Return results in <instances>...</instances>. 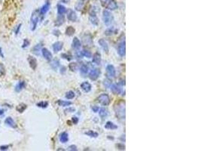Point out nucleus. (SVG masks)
Listing matches in <instances>:
<instances>
[{
	"mask_svg": "<svg viewBox=\"0 0 201 151\" xmlns=\"http://www.w3.org/2000/svg\"><path fill=\"white\" fill-rule=\"evenodd\" d=\"M114 110L115 115L118 117V119H125V102L121 101L115 103L114 106Z\"/></svg>",
	"mask_w": 201,
	"mask_h": 151,
	"instance_id": "nucleus-1",
	"label": "nucleus"
},
{
	"mask_svg": "<svg viewBox=\"0 0 201 151\" xmlns=\"http://www.w3.org/2000/svg\"><path fill=\"white\" fill-rule=\"evenodd\" d=\"M39 9H36V10L33 11L32 15H31V17H30V23H31V30L32 31H35L36 27H37V24L39 23Z\"/></svg>",
	"mask_w": 201,
	"mask_h": 151,
	"instance_id": "nucleus-2",
	"label": "nucleus"
},
{
	"mask_svg": "<svg viewBox=\"0 0 201 151\" xmlns=\"http://www.w3.org/2000/svg\"><path fill=\"white\" fill-rule=\"evenodd\" d=\"M97 11H98L97 8L93 6L90 10V13H89V20H90V23L94 26H97L99 23V19L97 15Z\"/></svg>",
	"mask_w": 201,
	"mask_h": 151,
	"instance_id": "nucleus-3",
	"label": "nucleus"
},
{
	"mask_svg": "<svg viewBox=\"0 0 201 151\" xmlns=\"http://www.w3.org/2000/svg\"><path fill=\"white\" fill-rule=\"evenodd\" d=\"M103 20L106 26H110L114 21L113 15L107 9H104L103 11Z\"/></svg>",
	"mask_w": 201,
	"mask_h": 151,
	"instance_id": "nucleus-4",
	"label": "nucleus"
},
{
	"mask_svg": "<svg viewBox=\"0 0 201 151\" xmlns=\"http://www.w3.org/2000/svg\"><path fill=\"white\" fill-rule=\"evenodd\" d=\"M97 101L103 106H108L110 103V97L107 94H101L97 97Z\"/></svg>",
	"mask_w": 201,
	"mask_h": 151,
	"instance_id": "nucleus-5",
	"label": "nucleus"
},
{
	"mask_svg": "<svg viewBox=\"0 0 201 151\" xmlns=\"http://www.w3.org/2000/svg\"><path fill=\"white\" fill-rule=\"evenodd\" d=\"M50 8H51V2L49 0H47L46 2L43 5L41 8L39 9V15L41 17V19L46 15L47 12L49 11Z\"/></svg>",
	"mask_w": 201,
	"mask_h": 151,
	"instance_id": "nucleus-6",
	"label": "nucleus"
},
{
	"mask_svg": "<svg viewBox=\"0 0 201 151\" xmlns=\"http://www.w3.org/2000/svg\"><path fill=\"white\" fill-rule=\"evenodd\" d=\"M118 54L121 57H124L126 54V42L125 40L121 42L118 45Z\"/></svg>",
	"mask_w": 201,
	"mask_h": 151,
	"instance_id": "nucleus-7",
	"label": "nucleus"
},
{
	"mask_svg": "<svg viewBox=\"0 0 201 151\" xmlns=\"http://www.w3.org/2000/svg\"><path fill=\"white\" fill-rule=\"evenodd\" d=\"M67 19L71 22H75L78 20V16L74 10L70 8L69 11H67Z\"/></svg>",
	"mask_w": 201,
	"mask_h": 151,
	"instance_id": "nucleus-8",
	"label": "nucleus"
},
{
	"mask_svg": "<svg viewBox=\"0 0 201 151\" xmlns=\"http://www.w3.org/2000/svg\"><path fill=\"white\" fill-rule=\"evenodd\" d=\"M100 73H101V72H100V70L97 68H95V69H93L91 71H90L89 73V78L93 80V81H95V80H97L99 76V75Z\"/></svg>",
	"mask_w": 201,
	"mask_h": 151,
	"instance_id": "nucleus-9",
	"label": "nucleus"
},
{
	"mask_svg": "<svg viewBox=\"0 0 201 151\" xmlns=\"http://www.w3.org/2000/svg\"><path fill=\"white\" fill-rule=\"evenodd\" d=\"M106 73L107 76L108 77H111V78H114L115 77V75H116V70L115 68L113 65L112 64H108L107 65L106 67Z\"/></svg>",
	"mask_w": 201,
	"mask_h": 151,
	"instance_id": "nucleus-10",
	"label": "nucleus"
},
{
	"mask_svg": "<svg viewBox=\"0 0 201 151\" xmlns=\"http://www.w3.org/2000/svg\"><path fill=\"white\" fill-rule=\"evenodd\" d=\"M41 54H42L43 57H44V58L48 61H51L52 60V58H53V55H52L51 52L46 48L41 49Z\"/></svg>",
	"mask_w": 201,
	"mask_h": 151,
	"instance_id": "nucleus-11",
	"label": "nucleus"
},
{
	"mask_svg": "<svg viewBox=\"0 0 201 151\" xmlns=\"http://www.w3.org/2000/svg\"><path fill=\"white\" fill-rule=\"evenodd\" d=\"M28 62H29V64H30V67L33 70H35L36 68H37V60L36 58H34V57H32V56H29L28 57Z\"/></svg>",
	"mask_w": 201,
	"mask_h": 151,
	"instance_id": "nucleus-12",
	"label": "nucleus"
},
{
	"mask_svg": "<svg viewBox=\"0 0 201 151\" xmlns=\"http://www.w3.org/2000/svg\"><path fill=\"white\" fill-rule=\"evenodd\" d=\"M98 43L99 45L101 46V48L103 49V50L105 51L106 53H108V51H109V47H108V45L107 43V42L103 39H100L99 41H98Z\"/></svg>",
	"mask_w": 201,
	"mask_h": 151,
	"instance_id": "nucleus-13",
	"label": "nucleus"
},
{
	"mask_svg": "<svg viewBox=\"0 0 201 151\" xmlns=\"http://www.w3.org/2000/svg\"><path fill=\"white\" fill-rule=\"evenodd\" d=\"M106 8L108 10L114 11L118 8V4L115 0H110V1L106 5Z\"/></svg>",
	"mask_w": 201,
	"mask_h": 151,
	"instance_id": "nucleus-14",
	"label": "nucleus"
},
{
	"mask_svg": "<svg viewBox=\"0 0 201 151\" xmlns=\"http://www.w3.org/2000/svg\"><path fill=\"white\" fill-rule=\"evenodd\" d=\"M26 82L25 81H20V82H18V83L15 86V87H14V91H15L16 92H21L23 89H24L26 88Z\"/></svg>",
	"mask_w": 201,
	"mask_h": 151,
	"instance_id": "nucleus-15",
	"label": "nucleus"
},
{
	"mask_svg": "<svg viewBox=\"0 0 201 151\" xmlns=\"http://www.w3.org/2000/svg\"><path fill=\"white\" fill-rule=\"evenodd\" d=\"M53 50L55 53L57 52H58V51H61L62 49H63V43L62 42L60 41H57L56 42H54V43L53 44Z\"/></svg>",
	"mask_w": 201,
	"mask_h": 151,
	"instance_id": "nucleus-16",
	"label": "nucleus"
},
{
	"mask_svg": "<svg viewBox=\"0 0 201 151\" xmlns=\"http://www.w3.org/2000/svg\"><path fill=\"white\" fill-rule=\"evenodd\" d=\"M5 123L8 126H10L11 128H13V129H15L17 128V124H16V122L14 120V119H12L11 117H7L5 119Z\"/></svg>",
	"mask_w": 201,
	"mask_h": 151,
	"instance_id": "nucleus-17",
	"label": "nucleus"
},
{
	"mask_svg": "<svg viewBox=\"0 0 201 151\" xmlns=\"http://www.w3.org/2000/svg\"><path fill=\"white\" fill-rule=\"evenodd\" d=\"M110 88H111V91L114 94H117L118 95V94H121L122 92L121 88L119 86H118L117 84H112L111 87H110Z\"/></svg>",
	"mask_w": 201,
	"mask_h": 151,
	"instance_id": "nucleus-18",
	"label": "nucleus"
},
{
	"mask_svg": "<svg viewBox=\"0 0 201 151\" xmlns=\"http://www.w3.org/2000/svg\"><path fill=\"white\" fill-rule=\"evenodd\" d=\"M92 62L96 64L97 65H99L100 64H101V54H100V53L99 52H96L93 54V58H92Z\"/></svg>",
	"mask_w": 201,
	"mask_h": 151,
	"instance_id": "nucleus-19",
	"label": "nucleus"
},
{
	"mask_svg": "<svg viewBox=\"0 0 201 151\" xmlns=\"http://www.w3.org/2000/svg\"><path fill=\"white\" fill-rule=\"evenodd\" d=\"M64 22H65V17H64V15H58V16H57L56 21H55L54 24L57 27H60L61 25H63V23H64Z\"/></svg>",
	"mask_w": 201,
	"mask_h": 151,
	"instance_id": "nucleus-20",
	"label": "nucleus"
},
{
	"mask_svg": "<svg viewBox=\"0 0 201 151\" xmlns=\"http://www.w3.org/2000/svg\"><path fill=\"white\" fill-rule=\"evenodd\" d=\"M81 88L84 92H89L91 91L92 86L90 83H89L88 82H84L81 84Z\"/></svg>",
	"mask_w": 201,
	"mask_h": 151,
	"instance_id": "nucleus-21",
	"label": "nucleus"
},
{
	"mask_svg": "<svg viewBox=\"0 0 201 151\" xmlns=\"http://www.w3.org/2000/svg\"><path fill=\"white\" fill-rule=\"evenodd\" d=\"M32 52L36 56H39L40 53L41 52V44H37L32 49Z\"/></svg>",
	"mask_w": 201,
	"mask_h": 151,
	"instance_id": "nucleus-22",
	"label": "nucleus"
},
{
	"mask_svg": "<svg viewBox=\"0 0 201 151\" xmlns=\"http://www.w3.org/2000/svg\"><path fill=\"white\" fill-rule=\"evenodd\" d=\"M72 48L74 49H76V50H78L81 48V41L78 39V37H75L73 40H72Z\"/></svg>",
	"mask_w": 201,
	"mask_h": 151,
	"instance_id": "nucleus-23",
	"label": "nucleus"
},
{
	"mask_svg": "<svg viewBox=\"0 0 201 151\" xmlns=\"http://www.w3.org/2000/svg\"><path fill=\"white\" fill-rule=\"evenodd\" d=\"M117 32H118V30L115 29V28L112 27H108V29H106V30H105L104 33H105V35L107 36H111L113 34H115Z\"/></svg>",
	"mask_w": 201,
	"mask_h": 151,
	"instance_id": "nucleus-24",
	"label": "nucleus"
},
{
	"mask_svg": "<svg viewBox=\"0 0 201 151\" xmlns=\"http://www.w3.org/2000/svg\"><path fill=\"white\" fill-rule=\"evenodd\" d=\"M60 140L61 143H66L69 140V135L67 132L63 131L60 135Z\"/></svg>",
	"mask_w": 201,
	"mask_h": 151,
	"instance_id": "nucleus-25",
	"label": "nucleus"
},
{
	"mask_svg": "<svg viewBox=\"0 0 201 151\" xmlns=\"http://www.w3.org/2000/svg\"><path fill=\"white\" fill-rule=\"evenodd\" d=\"M66 12H67V9L64 5L60 4L57 5V13H58V15H64Z\"/></svg>",
	"mask_w": 201,
	"mask_h": 151,
	"instance_id": "nucleus-26",
	"label": "nucleus"
},
{
	"mask_svg": "<svg viewBox=\"0 0 201 151\" xmlns=\"http://www.w3.org/2000/svg\"><path fill=\"white\" fill-rule=\"evenodd\" d=\"M105 128L106 129H110V130H114V129H118V125H116L115 124H114L112 122H107L106 124L105 125Z\"/></svg>",
	"mask_w": 201,
	"mask_h": 151,
	"instance_id": "nucleus-27",
	"label": "nucleus"
},
{
	"mask_svg": "<svg viewBox=\"0 0 201 151\" xmlns=\"http://www.w3.org/2000/svg\"><path fill=\"white\" fill-rule=\"evenodd\" d=\"M75 28L73 27H72V26L68 27L66 28V36H73L75 34Z\"/></svg>",
	"mask_w": 201,
	"mask_h": 151,
	"instance_id": "nucleus-28",
	"label": "nucleus"
},
{
	"mask_svg": "<svg viewBox=\"0 0 201 151\" xmlns=\"http://www.w3.org/2000/svg\"><path fill=\"white\" fill-rule=\"evenodd\" d=\"M99 116L102 118V119H104V118H106L108 116V110L106 109V108H100L99 110Z\"/></svg>",
	"mask_w": 201,
	"mask_h": 151,
	"instance_id": "nucleus-29",
	"label": "nucleus"
},
{
	"mask_svg": "<svg viewBox=\"0 0 201 151\" xmlns=\"http://www.w3.org/2000/svg\"><path fill=\"white\" fill-rule=\"evenodd\" d=\"M57 103V104L60 107H69L72 104V102L68 101H63V100H59Z\"/></svg>",
	"mask_w": 201,
	"mask_h": 151,
	"instance_id": "nucleus-30",
	"label": "nucleus"
},
{
	"mask_svg": "<svg viewBox=\"0 0 201 151\" xmlns=\"http://www.w3.org/2000/svg\"><path fill=\"white\" fill-rule=\"evenodd\" d=\"M50 65H51V67L52 69L56 70L58 69L59 66H60V61L58 60H56V59L53 60H51V63H50Z\"/></svg>",
	"mask_w": 201,
	"mask_h": 151,
	"instance_id": "nucleus-31",
	"label": "nucleus"
},
{
	"mask_svg": "<svg viewBox=\"0 0 201 151\" xmlns=\"http://www.w3.org/2000/svg\"><path fill=\"white\" fill-rule=\"evenodd\" d=\"M26 108H27V105L25 104V103H20V104H19V105L17 107L16 110H17V112L22 113L23 112H24V111L26 110Z\"/></svg>",
	"mask_w": 201,
	"mask_h": 151,
	"instance_id": "nucleus-32",
	"label": "nucleus"
},
{
	"mask_svg": "<svg viewBox=\"0 0 201 151\" xmlns=\"http://www.w3.org/2000/svg\"><path fill=\"white\" fill-rule=\"evenodd\" d=\"M84 134L90 137V138H97L98 135H99L97 132H96L94 131H92V130H89L88 131H86V132H84Z\"/></svg>",
	"mask_w": 201,
	"mask_h": 151,
	"instance_id": "nucleus-33",
	"label": "nucleus"
},
{
	"mask_svg": "<svg viewBox=\"0 0 201 151\" xmlns=\"http://www.w3.org/2000/svg\"><path fill=\"white\" fill-rule=\"evenodd\" d=\"M84 43L85 44H87V45H92V38L91 36H90V35H87L86 34L84 36Z\"/></svg>",
	"mask_w": 201,
	"mask_h": 151,
	"instance_id": "nucleus-34",
	"label": "nucleus"
},
{
	"mask_svg": "<svg viewBox=\"0 0 201 151\" xmlns=\"http://www.w3.org/2000/svg\"><path fill=\"white\" fill-rule=\"evenodd\" d=\"M48 102L47 101H40L39 103H36V106L39 108H42V109H45L47 107H48Z\"/></svg>",
	"mask_w": 201,
	"mask_h": 151,
	"instance_id": "nucleus-35",
	"label": "nucleus"
},
{
	"mask_svg": "<svg viewBox=\"0 0 201 151\" xmlns=\"http://www.w3.org/2000/svg\"><path fill=\"white\" fill-rule=\"evenodd\" d=\"M80 71L82 74H87L89 71V67L87 64H82L81 65V67L80 68Z\"/></svg>",
	"mask_w": 201,
	"mask_h": 151,
	"instance_id": "nucleus-36",
	"label": "nucleus"
},
{
	"mask_svg": "<svg viewBox=\"0 0 201 151\" xmlns=\"http://www.w3.org/2000/svg\"><path fill=\"white\" fill-rule=\"evenodd\" d=\"M103 85H104V86L108 88L111 87V86L112 85V79H110L109 78H106V79H104V81H103Z\"/></svg>",
	"mask_w": 201,
	"mask_h": 151,
	"instance_id": "nucleus-37",
	"label": "nucleus"
},
{
	"mask_svg": "<svg viewBox=\"0 0 201 151\" xmlns=\"http://www.w3.org/2000/svg\"><path fill=\"white\" fill-rule=\"evenodd\" d=\"M81 53H82V55L84 57H86V58H92V54L89 50L83 49L82 51H81Z\"/></svg>",
	"mask_w": 201,
	"mask_h": 151,
	"instance_id": "nucleus-38",
	"label": "nucleus"
},
{
	"mask_svg": "<svg viewBox=\"0 0 201 151\" xmlns=\"http://www.w3.org/2000/svg\"><path fill=\"white\" fill-rule=\"evenodd\" d=\"M75 92H72V91H69V92H66V95H65L66 98L68 99V100H71V99H73V98L75 97Z\"/></svg>",
	"mask_w": 201,
	"mask_h": 151,
	"instance_id": "nucleus-39",
	"label": "nucleus"
},
{
	"mask_svg": "<svg viewBox=\"0 0 201 151\" xmlns=\"http://www.w3.org/2000/svg\"><path fill=\"white\" fill-rule=\"evenodd\" d=\"M69 67L72 71L75 72V71H76V70H78V64H77V63H75V62L70 63L69 65Z\"/></svg>",
	"mask_w": 201,
	"mask_h": 151,
	"instance_id": "nucleus-40",
	"label": "nucleus"
},
{
	"mask_svg": "<svg viewBox=\"0 0 201 151\" xmlns=\"http://www.w3.org/2000/svg\"><path fill=\"white\" fill-rule=\"evenodd\" d=\"M84 2L83 1H81V2H78L77 4H76V5H75V9L77 11H81V10H82V8H84Z\"/></svg>",
	"mask_w": 201,
	"mask_h": 151,
	"instance_id": "nucleus-41",
	"label": "nucleus"
},
{
	"mask_svg": "<svg viewBox=\"0 0 201 151\" xmlns=\"http://www.w3.org/2000/svg\"><path fill=\"white\" fill-rule=\"evenodd\" d=\"M30 45V41L28 39H23V45H22V49H26Z\"/></svg>",
	"mask_w": 201,
	"mask_h": 151,
	"instance_id": "nucleus-42",
	"label": "nucleus"
},
{
	"mask_svg": "<svg viewBox=\"0 0 201 151\" xmlns=\"http://www.w3.org/2000/svg\"><path fill=\"white\" fill-rule=\"evenodd\" d=\"M5 74V69L2 64H0V76H2Z\"/></svg>",
	"mask_w": 201,
	"mask_h": 151,
	"instance_id": "nucleus-43",
	"label": "nucleus"
},
{
	"mask_svg": "<svg viewBox=\"0 0 201 151\" xmlns=\"http://www.w3.org/2000/svg\"><path fill=\"white\" fill-rule=\"evenodd\" d=\"M61 57L63 58H64V59H66L67 60H71L72 59V57L70 54H61Z\"/></svg>",
	"mask_w": 201,
	"mask_h": 151,
	"instance_id": "nucleus-44",
	"label": "nucleus"
},
{
	"mask_svg": "<svg viewBox=\"0 0 201 151\" xmlns=\"http://www.w3.org/2000/svg\"><path fill=\"white\" fill-rule=\"evenodd\" d=\"M116 147H117V148L118 150H125V146H124L123 144H117Z\"/></svg>",
	"mask_w": 201,
	"mask_h": 151,
	"instance_id": "nucleus-45",
	"label": "nucleus"
},
{
	"mask_svg": "<svg viewBox=\"0 0 201 151\" xmlns=\"http://www.w3.org/2000/svg\"><path fill=\"white\" fill-rule=\"evenodd\" d=\"M75 111V109L74 107H69L67 108V109L65 110V113H74Z\"/></svg>",
	"mask_w": 201,
	"mask_h": 151,
	"instance_id": "nucleus-46",
	"label": "nucleus"
},
{
	"mask_svg": "<svg viewBox=\"0 0 201 151\" xmlns=\"http://www.w3.org/2000/svg\"><path fill=\"white\" fill-rule=\"evenodd\" d=\"M75 57H76V58L77 59H81L82 58V53H81V51H76V53H75Z\"/></svg>",
	"mask_w": 201,
	"mask_h": 151,
	"instance_id": "nucleus-47",
	"label": "nucleus"
},
{
	"mask_svg": "<svg viewBox=\"0 0 201 151\" xmlns=\"http://www.w3.org/2000/svg\"><path fill=\"white\" fill-rule=\"evenodd\" d=\"M72 123L75 124V125L78 124V118L76 117V116H73L72 118Z\"/></svg>",
	"mask_w": 201,
	"mask_h": 151,
	"instance_id": "nucleus-48",
	"label": "nucleus"
},
{
	"mask_svg": "<svg viewBox=\"0 0 201 151\" xmlns=\"http://www.w3.org/2000/svg\"><path fill=\"white\" fill-rule=\"evenodd\" d=\"M9 147H10L9 145H2L0 146V150H7Z\"/></svg>",
	"mask_w": 201,
	"mask_h": 151,
	"instance_id": "nucleus-49",
	"label": "nucleus"
},
{
	"mask_svg": "<svg viewBox=\"0 0 201 151\" xmlns=\"http://www.w3.org/2000/svg\"><path fill=\"white\" fill-rule=\"evenodd\" d=\"M21 26H22V24H21V23H20V24H19V25L17 27L16 30H15V35H16V36H17V35L19 34V32H20V30H21Z\"/></svg>",
	"mask_w": 201,
	"mask_h": 151,
	"instance_id": "nucleus-50",
	"label": "nucleus"
},
{
	"mask_svg": "<svg viewBox=\"0 0 201 151\" xmlns=\"http://www.w3.org/2000/svg\"><path fill=\"white\" fill-rule=\"evenodd\" d=\"M53 34L54 35V36H60V30H54V31H53Z\"/></svg>",
	"mask_w": 201,
	"mask_h": 151,
	"instance_id": "nucleus-51",
	"label": "nucleus"
},
{
	"mask_svg": "<svg viewBox=\"0 0 201 151\" xmlns=\"http://www.w3.org/2000/svg\"><path fill=\"white\" fill-rule=\"evenodd\" d=\"M99 1H100V3L102 4L103 6H106V5L110 1V0H99Z\"/></svg>",
	"mask_w": 201,
	"mask_h": 151,
	"instance_id": "nucleus-52",
	"label": "nucleus"
},
{
	"mask_svg": "<svg viewBox=\"0 0 201 151\" xmlns=\"http://www.w3.org/2000/svg\"><path fill=\"white\" fill-rule=\"evenodd\" d=\"M69 149L70 150H73V151H76L78 149H77V147H76L75 145H70L69 147Z\"/></svg>",
	"mask_w": 201,
	"mask_h": 151,
	"instance_id": "nucleus-53",
	"label": "nucleus"
},
{
	"mask_svg": "<svg viewBox=\"0 0 201 151\" xmlns=\"http://www.w3.org/2000/svg\"><path fill=\"white\" fill-rule=\"evenodd\" d=\"M99 107H97V106H93V107H92V110H93L94 113H97V112L99 111Z\"/></svg>",
	"mask_w": 201,
	"mask_h": 151,
	"instance_id": "nucleus-54",
	"label": "nucleus"
},
{
	"mask_svg": "<svg viewBox=\"0 0 201 151\" xmlns=\"http://www.w3.org/2000/svg\"><path fill=\"white\" fill-rule=\"evenodd\" d=\"M66 71V67H60V73H64Z\"/></svg>",
	"mask_w": 201,
	"mask_h": 151,
	"instance_id": "nucleus-55",
	"label": "nucleus"
},
{
	"mask_svg": "<svg viewBox=\"0 0 201 151\" xmlns=\"http://www.w3.org/2000/svg\"><path fill=\"white\" fill-rule=\"evenodd\" d=\"M0 57H1L2 58H5V56L3 54V51H2V49L0 47Z\"/></svg>",
	"mask_w": 201,
	"mask_h": 151,
	"instance_id": "nucleus-56",
	"label": "nucleus"
},
{
	"mask_svg": "<svg viewBox=\"0 0 201 151\" xmlns=\"http://www.w3.org/2000/svg\"><path fill=\"white\" fill-rule=\"evenodd\" d=\"M5 113V110L3 109H0V116H2Z\"/></svg>",
	"mask_w": 201,
	"mask_h": 151,
	"instance_id": "nucleus-57",
	"label": "nucleus"
},
{
	"mask_svg": "<svg viewBox=\"0 0 201 151\" xmlns=\"http://www.w3.org/2000/svg\"><path fill=\"white\" fill-rule=\"evenodd\" d=\"M61 2L63 3H68L69 2V0H61Z\"/></svg>",
	"mask_w": 201,
	"mask_h": 151,
	"instance_id": "nucleus-58",
	"label": "nucleus"
}]
</instances>
